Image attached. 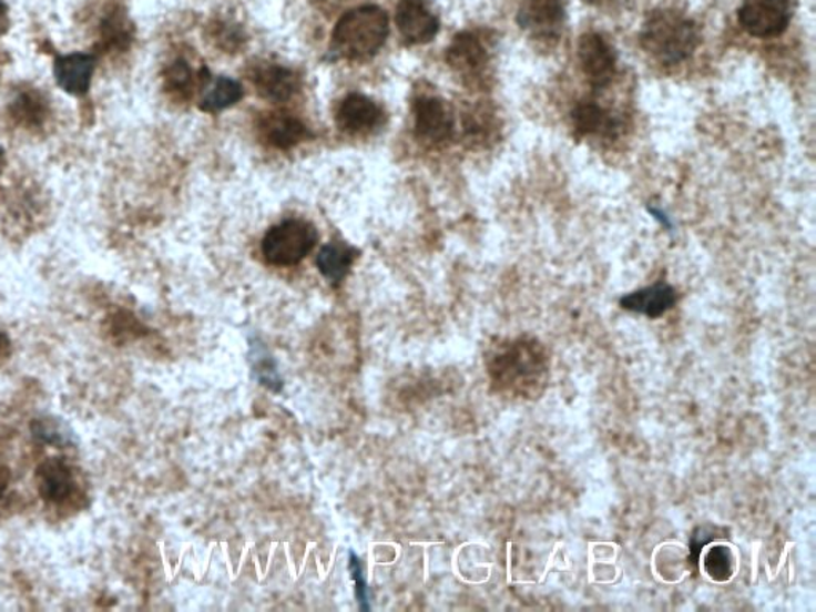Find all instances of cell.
<instances>
[{"instance_id": "cell-22", "label": "cell", "mask_w": 816, "mask_h": 612, "mask_svg": "<svg viewBox=\"0 0 816 612\" xmlns=\"http://www.w3.org/2000/svg\"><path fill=\"white\" fill-rule=\"evenodd\" d=\"M133 40V26L119 9L105 14L101 24L102 47L108 50H125Z\"/></svg>"}, {"instance_id": "cell-13", "label": "cell", "mask_w": 816, "mask_h": 612, "mask_svg": "<svg viewBox=\"0 0 816 612\" xmlns=\"http://www.w3.org/2000/svg\"><path fill=\"white\" fill-rule=\"evenodd\" d=\"M381 120V109L364 94H349L338 105L337 125L346 133H367L380 125Z\"/></svg>"}, {"instance_id": "cell-4", "label": "cell", "mask_w": 816, "mask_h": 612, "mask_svg": "<svg viewBox=\"0 0 816 612\" xmlns=\"http://www.w3.org/2000/svg\"><path fill=\"white\" fill-rule=\"evenodd\" d=\"M318 243L315 225L300 218H290L269 228L262 242V254L269 265L294 267L312 253Z\"/></svg>"}, {"instance_id": "cell-8", "label": "cell", "mask_w": 816, "mask_h": 612, "mask_svg": "<svg viewBox=\"0 0 816 612\" xmlns=\"http://www.w3.org/2000/svg\"><path fill=\"white\" fill-rule=\"evenodd\" d=\"M415 133L421 141L440 144L453 134V115L442 100L421 96L415 101Z\"/></svg>"}, {"instance_id": "cell-17", "label": "cell", "mask_w": 816, "mask_h": 612, "mask_svg": "<svg viewBox=\"0 0 816 612\" xmlns=\"http://www.w3.org/2000/svg\"><path fill=\"white\" fill-rule=\"evenodd\" d=\"M357 251L345 243H329L319 251L316 257L320 275L329 283L338 284L348 276L349 269L355 264Z\"/></svg>"}, {"instance_id": "cell-2", "label": "cell", "mask_w": 816, "mask_h": 612, "mask_svg": "<svg viewBox=\"0 0 816 612\" xmlns=\"http://www.w3.org/2000/svg\"><path fill=\"white\" fill-rule=\"evenodd\" d=\"M641 45L659 63L680 64L692 57L701 43L698 26L676 10H654L641 29Z\"/></svg>"}, {"instance_id": "cell-25", "label": "cell", "mask_w": 816, "mask_h": 612, "mask_svg": "<svg viewBox=\"0 0 816 612\" xmlns=\"http://www.w3.org/2000/svg\"><path fill=\"white\" fill-rule=\"evenodd\" d=\"M193 85V72L187 61H174L165 72V89L174 94L187 96Z\"/></svg>"}, {"instance_id": "cell-1", "label": "cell", "mask_w": 816, "mask_h": 612, "mask_svg": "<svg viewBox=\"0 0 816 612\" xmlns=\"http://www.w3.org/2000/svg\"><path fill=\"white\" fill-rule=\"evenodd\" d=\"M491 385L501 395L534 399L548 385V348L533 337L499 341L487 357Z\"/></svg>"}, {"instance_id": "cell-23", "label": "cell", "mask_w": 816, "mask_h": 612, "mask_svg": "<svg viewBox=\"0 0 816 612\" xmlns=\"http://www.w3.org/2000/svg\"><path fill=\"white\" fill-rule=\"evenodd\" d=\"M243 86L236 80L230 79V76H218L214 85L207 90L204 94L202 111L204 112H218L224 109L232 108L236 102L242 101Z\"/></svg>"}, {"instance_id": "cell-24", "label": "cell", "mask_w": 816, "mask_h": 612, "mask_svg": "<svg viewBox=\"0 0 816 612\" xmlns=\"http://www.w3.org/2000/svg\"><path fill=\"white\" fill-rule=\"evenodd\" d=\"M31 431L35 440L47 443V446L63 448L72 443V434L53 418H39V420L32 421Z\"/></svg>"}, {"instance_id": "cell-12", "label": "cell", "mask_w": 816, "mask_h": 612, "mask_svg": "<svg viewBox=\"0 0 816 612\" xmlns=\"http://www.w3.org/2000/svg\"><path fill=\"white\" fill-rule=\"evenodd\" d=\"M96 58L89 53H71L54 61V79L65 93L83 96L90 90Z\"/></svg>"}, {"instance_id": "cell-10", "label": "cell", "mask_w": 816, "mask_h": 612, "mask_svg": "<svg viewBox=\"0 0 816 612\" xmlns=\"http://www.w3.org/2000/svg\"><path fill=\"white\" fill-rule=\"evenodd\" d=\"M396 23L402 38L410 43H428L436 38L440 23L429 9L428 0H400Z\"/></svg>"}, {"instance_id": "cell-5", "label": "cell", "mask_w": 816, "mask_h": 612, "mask_svg": "<svg viewBox=\"0 0 816 612\" xmlns=\"http://www.w3.org/2000/svg\"><path fill=\"white\" fill-rule=\"evenodd\" d=\"M738 21L754 38H777L789 26V0H743Z\"/></svg>"}, {"instance_id": "cell-30", "label": "cell", "mask_w": 816, "mask_h": 612, "mask_svg": "<svg viewBox=\"0 0 816 612\" xmlns=\"http://www.w3.org/2000/svg\"><path fill=\"white\" fill-rule=\"evenodd\" d=\"M3 167H6V153L0 149V176H2Z\"/></svg>"}, {"instance_id": "cell-11", "label": "cell", "mask_w": 816, "mask_h": 612, "mask_svg": "<svg viewBox=\"0 0 816 612\" xmlns=\"http://www.w3.org/2000/svg\"><path fill=\"white\" fill-rule=\"evenodd\" d=\"M35 479L40 497L50 504H63L74 493V472L64 458H47L40 462Z\"/></svg>"}, {"instance_id": "cell-15", "label": "cell", "mask_w": 816, "mask_h": 612, "mask_svg": "<svg viewBox=\"0 0 816 612\" xmlns=\"http://www.w3.org/2000/svg\"><path fill=\"white\" fill-rule=\"evenodd\" d=\"M254 85L261 96L280 102L290 100L297 93L300 80L290 69L268 64L255 71Z\"/></svg>"}, {"instance_id": "cell-28", "label": "cell", "mask_w": 816, "mask_h": 612, "mask_svg": "<svg viewBox=\"0 0 816 612\" xmlns=\"http://www.w3.org/2000/svg\"><path fill=\"white\" fill-rule=\"evenodd\" d=\"M10 479H12V476H10V469L0 461V498L6 494L7 488H9L10 484Z\"/></svg>"}, {"instance_id": "cell-29", "label": "cell", "mask_w": 816, "mask_h": 612, "mask_svg": "<svg viewBox=\"0 0 816 612\" xmlns=\"http://www.w3.org/2000/svg\"><path fill=\"white\" fill-rule=\"evenodd\" d=\"M10 26L9 9H7L6 2L0 0V38L6 34L7 29Z\"/></svg>"}, {"instance_id": "cell-14", "label": "cell", "mask_w": 816, "mask_h": 612, "mask_svg": "<svg viewBox=\"0 0 816 612\" xmlns=\"http://www.w3.org/2000/svg\"><path fill=\"white\" fill-rule=\"evenodd\" d=\"M676 300V290L672 286L657 283L654 286L644 287V289L625 295L621 298V306L626 312L638 313V315L655 319L670 312L675 306Z\"/></svg>"}, {"instance_id": "cell-19", "label": "cell", "mask_w": 816, "mask_h": 612, "mask_svg": "<svg viewBox=\"0 0 816 612\" xmlns=\"http://www.w3.org/2000/svg\"><path fill=\"white\" fill-rule=\"evenodd\" d=\"M14 122L26 128H39L49 119V101L34 89L21 90L10 104Z\"/></svg>"}, {"instance_id": "cell-20", "label": "cell", "mask_w": 816, "mask_h": 612, "mask_svg": "<svg viewBox=\"0 0 816 612\" xmlns=\"http://www.w3.org/2000/svg\"><path fill=\"white\" fill-rule=\"evenodd\" d=\"M249 363L254 377L262 386L272 392L283 391L284 380L280 377L278 364L261 340H251Z\"/></svg>"}, {"instance_id": "cell-9", "label": "cell", "mask_w": 816, "mask_h": 612, "mask_svg": "<svg viewBox=\"0 0 816 612\" xmlns=\"http://www.w3.org/2000/svg\"><path fill=\"white\" fill-rule=\"evenodd\" d=\"M447 61L465 79H479L490 63V51L477 32H461L451 42Z\"/></svg>"}, {"instance_id": "cell-26", "label": "cell", "mask_w": 816, "mask_h": 612, "mask_svg": "<svg viewBox=\"0 0 816 612\" xmlns=\"http://www.w3.org/2000/svg\"><path fill=\"white\" fill-rule=\"evenodd\" d=\"M349 574L355 581L356 599L359 603L360 611H370L369 604V586H367L366 578H364L363 561L356 555V552L349 550L348 559Z\"/></svg>"}, {"instance_id": "cell-18", "label": "cell", "mask_w": 816, "mask_h": 612, "mask_svg": "<svg viewBox=\"0 0 816 612\" xmlns=\"http://www.w3.org/2000/svg\"><path fill=\"white\" fill-rule=\"evenodd\" d=\"M571 120L579 133L611 136L618 130V119L595 102H581L571 112Z\"/></svg>"}, {"instance_id": "cell-27", "label": "cell", "mask_w": 816, "mask_h": 612, "mask_svg": "<svg viewBox=\"0 0 816 612\" xmlns=\"http://www.w3.org/2000/svg\"><path fill=\"white\" fill-rule=\"evenodd\" d=\"M10 355H12V344H10V338L0 330V366L9 359Z\"/></svg>"}, {"instance_id": "cell-16", "label": "cell", "mask_w": 816, "mask_h": 612, "mask_svg": "<svg viewBox=\"0 0 816 612\" xmlns=\"http://www.w3.org/2000/svg\"><path fill=\"white\" fill-rule=\"evenodd\" d=\"M262 134L276 149H293L309 136L304 122L287 114H272L262 120Z\"/></svg>"}, {"instance_id": "cell-3", "label": "cell", "mask_w": 816, "mask_h": 612, "mask_svg": "<svg viewBox=\"0 0 816 612\" xmlns=\"http://www.w3.org/2000/svg\"><path fill=\"white\" fill-rule=\"evenodd\" d=\"M389 18L377 6L357 7L338 20L332 34V51L345 60H367L385 45Z\"/></svg>"}, {"instance_id": "cell-21", "label": "cell", "mask_w": 816, "mask_h": 612, "mask_svg": "<svg viewBox=\"0 0 816 612\" xmlns=\"http://www.w3.org/2000/svg\"><path fill=\"white\" fill-rule=\"evenodd\" d=\"M702 568L714 582L731 581L737 570V555L728 545H712L703 552Z\"/></svg>"}, {"instance_id": "cell-7", "label": "cell", "mask_w": 816, "mask_h": 612, "mask_svg": "<svg viewBox=\"0 0 816 612\" xmlns=\"http://www.w3.org/2000/svg\"><path fill=\"white\" fill-rule=\"evenodd\" d=\"M579 63L582 72L595 89L610 85L615 75L618 57L610 42L596 32H586L579 40Z\"/></svg>"}, {"instance_id": "cell-6", "label": "cell", "mask_w": 816, "mask_h": 612, "mask_svg": "<svg viewBox=\"0 0 816 612\" xmlns=\"http://www.w3.org/2000/svg\"><path fill=\"white\" fill-rule=\"evenodd\" d=\"M517 20L531 38L552 42L563 31L567 9L563 0H523Z\"/></svg>"}]
</instances>
